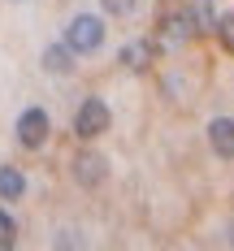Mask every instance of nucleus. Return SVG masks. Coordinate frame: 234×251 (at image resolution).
Here are the masks:
<instances>
[{"label": "nucleus", "instance_id": "obj_9", "mask_svg": "<svg viewBox=\"0 0 234 251\" xmlns=\"http://www.w3.org/2000/svg\"><path fill=\"white\" fill-rule=\"evenodd\" d=\"M26 195V177L13 169V165H0V200H22Z\"/></svg>", "mask_w": 234, "mask_h": 251}, {"label": "nucleus", "instance_id": "obj_12", "mask_svg": "<svg viewBox=\"0 0 234 251\" xmlns=\"http://www.w3.org/2000/svg\"><path fill=\"white\" fill-rule=\"evenodd\" d=\"M100 4H104V9H108V13H113V18H130L139 0H100Z\"/></svg>", "mask_w": 234, "mask_h": 251}, {"label": "nucleus", "instance_id": "obj_5", "mask_svg": "<svg viewBox=\"0 0 234 251\" xmlns=\"http://www.w3.org/2000/svg\"><path fill=\"white\" fill-rule=\"evenodd\" d=\"M208 148L221 160H234V117H212L208 122Z\"/></svg>", "mask_w": 234, "mask_h": 251}, {"label": "nucleus", "instance_id": "obj_3", "mask_svg": "<svg viewBox=\"0 0 234 251\" xmlns=\"http://www.w3.org/2000/svg\"><path fill=\"white\" fill-rule=\"evenodd\" d=\"M65 44L74 52H96L104 44V26H100V18H91V13H78L74 22L65 26Z\"/></svg>", "mask_w": 234, "mask_h": 251}, {"label": "nucleus", "instance_id": "obj_7", "mask_svg": "<svg viewBox=\"0 0 234 251\" xmlns=\"http://www.w3.org/2000/svg\"><path fill=\"white\" fill-rule=\"evenodd\" d=\"M152 56H156V44H152V39H134V44L122 48V65H126V70H148Z\"/></svg>", "mask_w": 234, "mask_h": 251}, {"label": "nucleus", "instance_id": "obj_8", "mask_svg": "<svg viewBox=\"0 0 234 251\" xmlns=\"http://www.w3.org/2000/svg\"><path fill=\"white\" fill-rule=\"evenodd\" d=\"M44 70H48V74H70V70H74V48H70V44H52V48L44 52Z\"/></svg>", "mask_w": 234, "mask_h": 251}, {"label": "nucleus", "instance_id": "obj_1", "mask_svg": "<svg viewBox=\"0 0 234 251\" xmlns=\"http://www.w3.org/2000/svg\"><path fill=\"white\" fill-rule=\"evenodd\" d=\"M200 35V22H195V9H169L160 18V35H156V48H182Z\"/></svg>", "mask_w": 234, "mask_h": 251}, {"label": "nucleus", "instance_id": "obj_4", "mask_svg": "<svg viewBox=\"0 0 234 251\" xmlns=\"http://www.w3.org/2000/svg\"><path fill=\"white\" fill-rule=\"evenodd\" d=\"M18 143L26 151H39L48 143V113L44 108H26L22 117H18Z\"/></svg>", "mask_w": 234, "mask_h": 251}, {"label": "nucleus", "instance_id": "obj_6", "mask_svg": "<svg viewBox=\"0 0 234 251\" xmlns=\"http://www.w3.org/2000/svg\"><path fill=\"white\" fill-rule=\"evenodd\" d=\"M74 182H78V186H87V191L104 182V160L96 156V151H78V156H74Z\"/></svg>", "mask_w": 234, "mask_h": 251}, {"label": "nucleus", "instance_id": "obj_11", "mask_svg": "<svg viewBox=\"0 0 234 251\" xmlns=\"http://www.w3.org/2000/svg\"><path fill=\"white\" fill-rule=\"evenodd\" d=\"M13 243H18V221L0 208V247H13Z\"/></svg>", "mask_w": 234, "mask_h": 251}, {"label": "nucleus", "instance_id": "obj_2", "mask_svg": "<svg viewBox=\"0 0 234 251\" xmlns=\"http://www.w3.org/2000/svg\"><path fill=\"white\" fill-rule=\"evenodd\" d=\"M108 126H113V113H108V104H104L100 96H87V100L78 104V113H74V134L82 139V143L100 139Z\"/></svg>", "mask_w": 234, "mask_h": 251}, {"label": "nucleus", "instance_id": "obj_10", "mask_svg": "<svg viewBox=\"0 0 234 251\" xmlns=\"http://www.w3.org/2000/svg\"><path fill=\"white\" fill-rule=\"evenodd\" d=\"M212 35L226 44V52H234V13H221V18L212 22Z\"/></svg>", "mask_w": 234, "mask_h": 251}]
</instances>
